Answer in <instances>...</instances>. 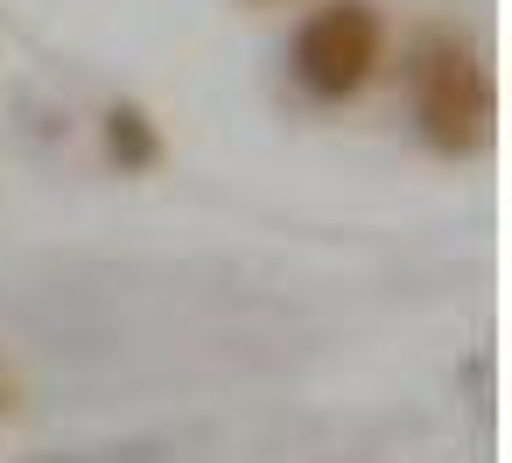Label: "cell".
Returning <instances> with one entry per match:
<instances>
[{"instance_id": "obj_1", "label": "cell", "mask_w": 512, "mask_h": 463, "mask_svg": "<svg viewBox=\"0 0 512 463\" xmlns=\"http://www.w3.org/2000/svg\"><path fill=\"white\" fill-rule=\"evenodd\" d=\"M379 64H386V22L372 0H323V8H309L295 29V50H288L295 85L323 106L358 99L379 78Z\"/></svg>"}, {"instance_id": "obj_2", "label": "cell", "mask_w": 512, "mask_h": 463, "mask_svg": "<svg viewBox=\"0 0 512 463\" xmlns=\"http://www.w3.org/2000/svg\"><path fill=\"white\" fill-rule=\"evenodd\" d=\"M414 113L428 148L442 155H470L491 134V71L477 50L463 43H428L421 71H414Z\"/></svg>"}, {"instance_id": "obj_3", "label": "cell", "mask_w": 512, "mask_h": 463, "mask_svg": "<svg viewBox=\"0 0 512 463\" xmlns=\"http://www.w3.org/2000/svg\"><path fill=\"white\" fill-rule=\"evenodd\" d=\"M106 155H113L127 176H141V169L162 162V134H155V120H148L134 99H120V106L106 113Z\"/></svg>"}, {"instance_id": "obj_4", "label": "cell", "mask_w": 512, "mask_h": 463, "mask_svg": "<svg viewBox=\"0 0 512 463\" xmlns=\"http://www.w3.org/2000/svg\"><path fill=\"white\" fill-rule=\"evenodd\" d=\"M8 414H15V379L0 372V421H8Z\"/></svg>"}, {"instance_id": "obj_5", "label": "cell", "mask_w": 512, "mask_h": 463, "mask_svg": "<svg viewBox=\"0 0 512 463\" xmlns=\"http://www.w3.org/2000/svg\"><path fill=\"white\" fill-rule=\"evenodd\" d=\"M267 8H281V0H267Z\"/></svg>"}]
</instances>
